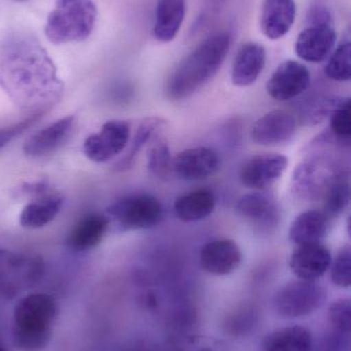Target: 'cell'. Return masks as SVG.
Returning <instances> with one entry per match:
<instances>
[{
  "instance_id": "23",
  "label": "cell",
  "mask_w": 351,
  "mask_h": 351,
  "mask_svg": "<svg viewBox=\"0 0 351 351\" xmlns=\"http://www.w3.org/2000/svg\"><path fill=\"white\" fill-rule=\"evenodd\" d=\"M64 198L59 193L51 192L23 208L20 214V225L26 229H38L51 223L63 206Z\"/></svg>"
},
{
  "instance_id": "13",
  "label": "cell",
  "mask_w": 351,
  "mask_h": 351,
  "mask_svg": "<svg viewBox=\"0 0 351 351\" xmlns=\"http://www.w3.org/2000/svg\"><path fill=\"white\" fill-rule=\"evenodd\" d=\"M295 117L282 110H273L258 119L251 129V139L262 146L288 143L296 134Z\"/></svg>"
},
{
  "instance_id": "27",
  "label": "cell",
  "mask_w": 351,
  "mask_h": 351,
  "mask_svg": "<svg viewBox=\"0 0 351 351\" xmlns=\"http://www.w3.org/2000/svg\"><path fill=\"white\" fill-rule=\"evenodd\" d=\"M325 213L329 217L339 216L350 202V180L344 174H337L324 195Z\"/></svg>"
},
{
  "instance_id": "38",
  "label": "cell",
  "mask_w": 351,
  "mask_h": 351,
  "mask_svg": "<svg viewBox=\"0 0 351 351\" xmlns=\"http://www.w3.org/2000/svg\"><path fill=\"white\" fill-rule=\"evenodd\" d=\"M208 1L212 2V3L214 4H220L223 3V2L226 1V0H208Z\"/></svg>"
},
{
  "instance_id": "9",
  "label": "cell",
  "mask_w": 351,
  "mask_h": 351,
  "mask_svg": "<svg viewBox=\"0 0 351 351\" xmlns=\"http://www.w3.org/2000/svg\"><path fill=\"white\" fill-rule=\"evenodd\" d=\"M336 175L327 162L321 160L303 162L293 173V191L301 199L308 202L319 199L324 197Z\"/></svg>"
},
{
  "instance_id": "28",
  "label": "cell",
  "mask_w": 351,
  "mask_h": 351,
  "mask_svg": "<svg viewBox=\"0 0 351 351\" xmlns=\"http://www.w3.org/2000/svg\"><path fill=\"white\" fill-rule=\"evenodd\" d=\"M148 170L152 177L166 180L172 172V158L168 145L163 139H156L148 154Z\"/></svg>"
},
{
  "instance_id": "10",
  "label": "cell",
  "mask_w": 351,
  "mask_h": 351,
  "mask_svg": "<svg viewBox=\"0 0 351 351\" xmlns=\"http://www.w3.org/2000/svg\"><path fill=\"white\" fill-rule=\"evenodd\" d=\"M288 158L278 154H259L243 164L239 180L249 189H264L278 181L286 172Z\"/></svg>"
},
{
  "instance_id": "41",
  "label": "cell",
  "mask_w": 351,
  "mask_h": 351,
  "mask_svg": "<svg viewBox=\"0 0 351 351\" xmlns=\"http://www.w3.org/2000/svg\"><path fill=\"white\" fill-rule=\"evenodd\" d=\"M14 1L22 2V1H26V0H14Z\"/></svg>"
},
{
  "instance_id": "2",
  "label": "cell",
  "mask_w": 351,
  "mask_h": 351,
  "mask_svg": "<svg viewBox=\"0 0 351 351\" xmlns=\"http://www.w3.org/2000/svg\"><path fill=\"white\" fill-rule=\"evenodd\" d=\"M230 47L231 37L227 33H216L202 41L169 76L167 97L172 101H181L201 90L216 75Z\"/></svg>"
},
{
  "instance_id": "37",
  "label": "cell",
  "mask_w": 351,
  "mask_h": 351,
  "mask_svg": "<svg viewBox=\"0 0 351 351\" xmlns=\"http://www.w3.org/2000/svg\"><path fill=\"white\" fill-rule=\"evenodd\" d=\"M307 18L310 26H325V25H331L332 22V14L329 8L321 4L313 6L309 10Z\"/></svg>"
},
{
  "instance_id": "33",
  "label": "cell",
  "mask_w": 351,
  "mask_h": 351,
  "mask_svg": "<svg viewBox=\"0 0 351 351\" xmlns=\"http://www.w3.org/2000/svg\"><path fill=\"white\" fill-rule=\"evenodd\" d=\"M45 114H32L29 115L26 119L14 123V125H8V127L1 128L0 129V150L3 149L6 145L10 143L12 140L16 139L21 134L30 129L33 125L37 123Z\"/></svg>"
},
{
  "instance_id": "6",
  "label": "cell",
  "mask_w": 351,
  "mask_h": 351,
  "mask_svg": "<svg viewBox=\"0 0 351 351\" xmlns=\"http://www.w3.org/2000/svg\"><path fill=\"white\" fill-rule=\"evenodd\" d=\"M327 300V291L308 280H294L282 286L273 297V307L284 317H301L321 308Z\"/></svg>"
},
{
  "instance_id": "20",
  "label": "cell",
  "mask_w": 351,
  "mask_h": 351,
  "mask_svg": "<svg viewBox=\"0 0 351 351\" xmlns=\"http://www.w3.org/2000/svg\"><path fill=\"white\" fill-rule=\"evenodd\" d=\"M329 226L330 217L325 212L305 210L293 221L288 237L298 247L321 243L327 235Z\"/></svg>"
},
{
  "instance_id": "39",
  "label": "cell",
  "mask_w": 351,
  "mask_h": 351,
  "mask_svg": "<svg viewBox=\"0 0 351 351\" xmlns=\"http://www.w3.org/2000/svg\"><path fill=\"white\" fill-rule=\"evenodd\" d=\"M199 351H214V350H210V348H202V350H199Z\"/></svg>"
},
{
  "instance_id": "34",
  "label": "cell",
  "mask_w": 351,
  "mask_h": 351,
  "mask_svg": "<svg viewBox=\"0 0 351 351\" xmlns=\"http://www.w3.org/2000/svg\"><path fill=\"white\" fill-rule=\"evenodd\" d=\"M25 255L0 249V278L14 276L20 269Z\"/></svg>"
},
{
  "instance_id": "16",
  "label": "cell",
  "mask_w": 351,
  "mask_h": 351,
  "mask_svg": "<svg viewBox=\"0 0 351 351\" xmlns=\"http://www.w3.org/2000/svg\"><path fill=\"white\" fill-rule=\"evenodd\" d=\"M332 263L330 250L321 243L301 245L291 256L290 267L299 280L315 282L329 270Z\"/></svg>"
},
{
  "instance_id": "19",
  "label": "cell",
  "mask_w": 351,
  "mask_h": 351,
  "mask_svg": "<svg viewBox=\"0 0 351 351\" xmlns=\"http://www.w3.org/2000/svg\"><path fill=\"white\" fill-rule=\"evenodd\" d=\"M266 64V51L263 45L247 43L237 51L233 63L232 82L234 86L245 88L255 84Z\"/></svg>"
},
{
  "instance_id": "5",
  "label": "cell",
  "mask_w": 351,
  "mask_h": 351,
  "mask_svg": "<svg viewBox=\"0 0 351 351\" xmlns=\"http://www.w3.org/2000/svg\"><path fill=\"white\" fill-rule=\"evenodd\" d=\"M109 228L117 232L144 230L156 227L163 219V206L150 194L124 196L107 206Z\"/></svg>"
},
{
  "instance_id": "36",
  "label": "cell",
  "mask_w": 351,
  "mask_h": 351,
  "mask_svg": "<svg viewBox=\"0 0 351 351\" xmlns=\"http://www.w3.org/2000/svg\"><path fill=\"white\" fill-rule=\"evenodd\" d=\"M350 334L336 331L326 338L323 344V351H350Z\"/></svg>"
},
{
  "instance_id": "15",
  "label": "cell",
  "mask_w": 351,
  "mask_h": 351,
  "mask_svg": "<svg viewBox=\"0 0 351 351\" xmlns=\"http://www.w3.org/2000/svg\"><path fill=\"white\" fill-rule=\"evenodd\" d=\"M76 123L73 115L62 117L33 134L25 142L23 152L27 158H41L58 149L71 134Z\"/></svg>"
},
{
  "instance_id": "12",
  "label": "cell",
  "mask_w": 351,
  "mask_h": 351,
  "mask_svg": "<svg viewBox=\"0 0 351 351\" xmlns=\"http://www.w3.org/2000/svg\"><path fill=\"white\" fill-rule=\"evenodd\" d=\"M236 210L261 233H269L280 222V208L275 199L263 192H251L239 198Z\"/></svg>"
},
{
  "instance_id": "25",
  "label": "cell",
  "mask_w": 351,
  "mask_h": 351,
  "mask_svg": "<svg viewBox=\"0 0 351 351\" xmlns=\"http://www.w3.org/2000/svg\"><path fill=\"white\" fill-rule=\"evenodd\" d=\"M264 351H313V335L302 326L282 328L266 336Z\"/></svg>"
},
{
  "instance_id": "29",
  "label": "cell",
  "mask_w": 351,
  "mask_h": 351,
  "mask_svg": "<svg viewBox=\"0 0 351 351\" xmlns=\"http://www.w3.org/2000/svg\"><path fill=\"white\" fill-rule=\"evenodd\" d=\"M325 74L336 82H348L351 78V45L342 43L330 57L325 67Z\"/></svg>"
},
{
  "instance_id": "7",
  "label": "cell",
  "mask_w": 351,
  "mask_h": 351,
  "mask_svg": "<svg viewBox=\"0 0 351 351\" xmlns=\"http://www.w3.org/2000/svg\"><path fill=\"white\" fill-rule=\"evenodd\" d=\"M131 129L125 121H109L97 133L91 134L82 145L84 156L91 162L103 164L125 150Z\"/></svg>"
},
{
  "instance_id": "1",
  "label": "cell",
  "mask_w": 351,
  "mask_h": 351,
  "mask_svg": "<svg viewBox=\"0 0 351 351\" xmlns=\"http://www.w3.org/2000/svg\"><path fill=\"white\" fill-rule=\"evenodd\" d=\"M0 86L19 108L30 115L45 114L64 92L53 60L29 35L12 37L2 49Z\"/></svg>"
},
{
  "instance_id": "30",
  "label": "cell",
  "mask_w": 351,
  "mask_h": 351,
  "mask_svg": "<svg viewBox=\"0 0 351 351\" xmlns=\"http://www.w3.org/2000/svg\"><path fill=\"white\" fill-rule=\"evenodd\" d=\"M332 133L341 141L348 142L351 137L350 99L343 98L330 115Z\"/></svg>"
},
{
  "instance_id": "24",
  "label": "cell",
  "mask_w": 351,
  "mask_h": 351,
  "mask_svg": "<svg viewBox=\"0 0 351 351\" xmlns=\"http://www.w3.org/2000/svg\"><path fill=\"white\" fill-rule=\"evenodd\" d=\"M216 204L214 192L208 189H198L177 198L174 204V214L183 222H197L210 216Z\"/></svg>"
},
{
  "instance_id": "26",
  "label": "cell",
  "mask_w": 351,
  "mask_h": 351,
  "mask_svg": "<svg viewBox=\"0 0 351 351\" xmlns=\"http://www.w3.org/2000/svg\"><path fill=\"white\" fill-rule=\"evenodd\" d=\"M164 119H159V117H150V119H144L140 123L138 129L136 130L127 154L115 165V170L119 171V172H124V171L131 169L134 162H135L136 158L139 156L140 152L154 137L155 134L164 125Z\"/></svg>"
},
{
  "instance_id": "31",
  "label": "cell",
  "mask_w": 351,
  "mask_h": 351,
  "mask_svg": "<svg viewBox=\"0 0 351 351\" xmlns=\"http://www.w3.org/2000/svg\"><path fill=\"white\" fill-rule=\"evenodd\" d=\"M331 280L340 288L348 289L351 286V249L346 245L340 250L335 260L332 261Z\"/></svg>"
},
{
  "instance_id": "32",
  "label": "cell",
  "mask_w": 351,
  "mask_h": 351,
  "mask_svg": "<svg viewBox=\"0 0 351 351\" xmlns=\"http://www.w3.org/2000/svg\"><path fill=\"white\" fill-rule=\"evenodd\" d=\"M329 317L332 325L337 331L350 333L351 301L350 299H339L334 301L329 308Z\"/></svg>"
},
{
  "instance_id": "11",
  "label": "cell",
  "mask_w": 351,
  "mask_h": 351,
  "mask_svg": "<svg viewBox=\"0 0 351 351\" xmlns=\"http://www.w3.org/2000/svg\"><path fill=\"white\" fill-rule=\"evenodd\" d=\"M220 169V158L207 147L183 150L172 160V171L185 181H201L216 174Z\"/></svg>"
},
{
  "instance_id": "40",
  "label": "cell",
  "mask_w": 351,
  "mask_h": 351,
  "mask_svg": "<svg viewBox=\"0 0 351 351\" xmlns=\"http://www.w3.org/2000/svg\"><path fill=\"white\" fill-rule=\"evenodd\" d=\"M0 351H8L5 350V348H2V346H0Z\"/></svg>"
},
{
  "instance_id": "4",
  "label": "cell",
  "mask_w": 351,
  "mask_h": 351,
  "mask_svg": "<svg viewBox=\"0 0 351 351\" xmlns=\"http://www.w3.org/2000/svg\"><path fill=\"white\" fill-rule=\"evenodd\" d=\"M96 20L93 0H57L47 16L45 36L54 45L84 41L92 34Z\"/></svg>"
},
{
  "instance_id": "3",
  "label": "cell",
  "mask_w": 351,
  "mask_h": 351,
  "mask_svg": "<svg viewBox=\"0 0 351 351\" xmlns=\"http://www.w3.org/2000/svg\"><path fill=\"white\" fill-rule=\"evenodd\" d=\"M58 315V304L51 295L32 293L14 305L12 338L22 351H41L49 346Z\"/></svg>"
},
{
  "instance_id": "35",
  "label": "cell",
  "mask_w": 351,
  "mask_h": 351,
  "mask_svg": "<svg viewBox=\"0 0 351 351\" xmlns=\"http://www.w3.org/2000/svg\"><path fill=\"white\" fill-rule=\"evenodd\" d=\"M52 188L49 183L45 180H39L35 182H27V183L21 184L16 187L12 194L16 197H30L37 198L45 194L51 193Z\"/></svg>"
},
{
  "instance_id": "14",
  "label": "cell",
  "mask_w": 351,
  "mask_h": 351,
  "mask_svg": "<svg viewBox=\"0 0 351 351\" xmlns=\"http://www.w3.org/2000/svg\"><path fill=\"white\" fill-rule=\"evenodd\" d=\"M241 262L242 252L231 239L210 241L200 252V266L212 276H228L240 266Z\"/></svg>"
},
{
  "instance_id": "22",
  "label": "cell",
  "mask_w": 351,
  "mask_h": 351,
  "mask_svg": "<svg viewBox=\"0 0 351 351\" xmlns=\"http://www.w3.org/2000/svg\"><path fill=\"white\" fill-rule=\"evenodd\" d=\"M185 0H158L154 35L160 43H170L179 34L185 16Z\"/></svg>"
},
{
  "instance_id": "18",
  "label": "cell",
  "mask_w": 351,
  "mask_h": 351,
  "mask_svg": "<svg viewBox=\"0 0 351 351\" xmlns=\"http://www.w3.org/2000/svg\"><path fill=\"white\" fill-rule=\"evenodd\" d=\"M295 0H264L261 10V30L267 38L278 40L286 36L296 19Z\"/></svg>"
},
{
  "instance_id": "21",
  "label": "cell",
  "mask_w": 351,
  "mask_h": 351,
  "mask_svg": "<svg viewBox=\"0 0 351 351\" xmlns=\"http://www.w3.org/2000/svg\"><path fill=\"white\" fill-rule=\"evenodd\" d=\"M109 229V220L104 214L89 215L74 226L66 245L76 253L91 251L101 243Z\"/></svg>"
},
{
  "instance_id": "17",
  "label": "cell",
  "mask_w": 351,
  "mask_h": 351,
  "mask_svg": "<svg viewBox=\"0 0 351 351\" xmlns=\"http://www.w3.org/2000/svg\"><path fill=\"white\" fill-rule=\"evenodd\" d=\"M337 35L331 25L310 26L299 34L295 45L297 56L309 63H321L329 57Z\"/></svg>"
},
{
  "instance_id": "8",
  "label": "cell",
  "mask_w": 351,
  "mask_h": 351,
  "mask_svg": "<svg viewBox=\"0 0 351 351\" xmlns=\"http://www.w3.org/2000/svg\"><path fill=\"white\" fill-rule=\"evenodd\" d=\"M308 68L296 61L280 64L268 80L267 93L276 101H290L302 95L310 86Z\"/></svg>"
}]
</instances>
